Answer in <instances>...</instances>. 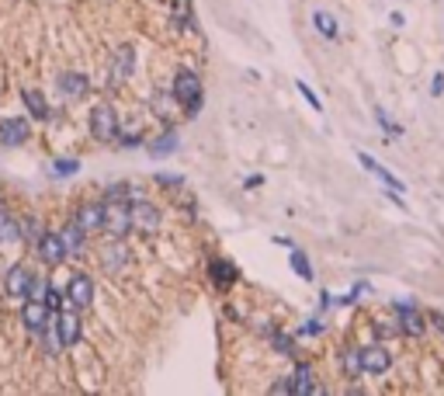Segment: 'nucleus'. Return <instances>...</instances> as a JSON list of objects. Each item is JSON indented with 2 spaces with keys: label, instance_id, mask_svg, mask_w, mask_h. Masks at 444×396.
I'll use <instances>...</instances> for the list:
<instances>
[{
  "label": "nucleus",
  "instance_id": "1",
  "mask_svg": "<svg viewBox=\"0 0 444 396\" xmlns=\"http://www.w3.org/2000/svg\"><path fill=\"white\" fill-rule=\"evenodd\" d=\"M174 98L187 108V115H194L201 108V80H198V73L180 70L178 77H174Z\"/></svg>",
  "mask_w": 444,
  "mask_h": 396
},
{
  "label": "nucleus",
  "instance_id": "2",
  "mask_svg": "<svg viewBox=\"0 0 444 396\" xmlns=\"http://www.w3.org/2000/svg\"><path fill=\"white\" fill-rule=\"evenodd\" d=\"M90 132H94V139H101V143L118 139V115H115L111 104H94V108H90Z\"/></svg>",
  "mask_w": 444,
  "mask_h": 396
},
{
  "label": "nucleus",
  "instance_id": "3",
  "mask_svg": "<svg viewBox=\"0 0 444 396\" xmlns=\"http://www.w3.org/2000/svg\"><path fill=\"white\" fill-rule=\"evenodd\" d=\"M357 362H361V376H385L392 369V355H389L385 344L357 348Z\"/></svg>",
  "mask_w": 444,
  "mask_h": 396
},
{
  "label": "nucleus",
  "instance_id": "4",
  "mask_svg": "<svg viewBox=\"0 0 444 396\" xmlns=\"http://www.w3.org/2000/svg\"><path fill=\"white\" fill-rule=\"evenodd\" d=\"M104 229L111 236H125L132 229V215H129L125 198H104Z\"/></svg>",
  "mask_w": 444,
  "mask_h": 396
},
{
  "label": "nucleus",
  "instance_id": "5",
  "mask_svg": "<svg viewBox=\"0 0 444 396\" xmlns=\"http://www.w3.org/2000/svg\"><path fill=\"white\" fill-rule=\"evenodd\" d=\"M129 215H132V229H139V233H157L160 229V208L143 201V198H132Z\"/></svg>",
  "mask_w": 444,
  "mask_h": 396
},
{
  "label": "nucleus",
  "instance_id": "6",
  "mask_svg": "<svg viewBox=\"0 0 444 396\" xmlns=\"http://www.w3.org/2000/svg\"><path fill=\"white\" fill-rule=\"evenodd\" d=\"M49 320H52V313H49V306H45L42 299H24V306H21V323H24L28 334L42 337V330H45Z\"/></svg>",
  "mask_w": 444,
  "mask_h": 396
},
{
  "label": "nucleus",
  "instance_id": "7",
  "mask_svg": "<svg viewBox=\"0 0 444 396\" xmlns=\"http://www.w3.org/2000/svg\"><path fill=\"white\" fill-rule=\"evenodd\" d=\"M396 313H399V334H410V337H424L427 334V316L413 306V302H396Z\"/></svg>",
  "mask_w": 444,
  "mask_h": 396
},
{
  "label": "nucleus",
  "instance_id": "8",
  "mask_svg": "<svg viewBox=\"0 0 444 396\" xmlns=\"http://www.w3.org/2000/svg\"><path fill=\"white\" fill-rule=\"evenodd\" d=\"M35 247H38L42 261H45V264H52V268H56V264H63V261H66V254H70V247H66L63 233H42Z\"/></svg>",
  "mask_w": 444,
  "mask_h": 396
},
{
  "label": "nucleus",
  "instance_id": "9",
  "mask_svg": "<svg viewBox=\"0 0 444 396\" xmlns=\"http://www.w3.org/2000/svg\"><path fill=\"white\" fill-rule=\"evenodd\" d=\"M31 271L24 268V264H14L10 271H7V278H3V289H7V299L10 302H24L28 299V289H31Z\"/></svg>",
  "mask_w": 444,
  "mask_h": 396
},
{
  "label": "nucleus",
  "instance_id": "10",
  "mask_svg": "<svg viewBox=\"0 0 444 396\" xmlns=\"http://www.w3.org/2000/svg\"><path fill=\"white\" fill-rule=\"evenodd\" d=\"M357 160H361V167H364L371 178H378V181H382L389 192H406V185H403V181H399V178H396L389 167H382V164H378L371 153H364V150H361V153H357Z\"/></svg>",
  "mask_w": 444,
  "mask_h": 396
},
{
  "label": "nucleus",
  "instance_id": "11",
  "mask_svg": "<svg viewBox=\"0 0 444 396\" xmlns=\"http://www.w3.org/2000/svg\"><path fill=\"white\" fill-rule=\"evenodd\" d=\"M73 222H77L84 233L104 229V201H87V205H80L77 215H73Z\"/></svg>",
  "mask_w": 444,
  "mask_h": 396
},
{
  "label": "nucleus",
  "instance_id": "12",
  "mask_svg": "<svg viewBox=\"0 0 444 396\" xmlns=\"http://www.w3.org/2000/svg\"><path fill=\"white\" fill-rule=\"evenodd\" d=\"M132 70H136V52H132V45H118V49H115V59H111V84L129 80Z\"/></svg>",
  "mask_w": 444,
  "mask_h": 396
},
{
  "label": "nucleus",
  "instance_id": "13",
  "mask_svg": "<svg viewBox=\"0 0 444 396\" xmlns=\"http://www.w3.org/2000/svg\"><path fill=\"white\" fill-rule=\"evenodd\" d=\"M66 299H70L77 309H87L90 302H94V282H90L87 275H73L70 285H66Z\"/></svg>",
  "mask_w": 444,
  "mask_h": 396
},
{
  "label": "nucleus",
  "instance_id": "14",
  "mask_svg": "<svg viewBox=\"0 0 444 396\" xmlns=\"http://www.w3.org/2000/svg\"><path fill=\"white\" fill-rule=\"evenodd\" d=\"M56 323H59V337H63L66 348L80 341V316H77L73 309H63V313L56 309Z\"/></svg>",
  "mask_w": 444,
  "mask_h": 396
},
{
  "label": "nucleus",
  "instance_id": "15",
  "mask_svg": "<svg viewBox=\"0 0 444 396\" xmlns=\"http://www.w3.org/2000/svg\"><path fill=\"white\" fill-rule=\"evenodd\" d=\"M28 139V122L24 118H7V122H0V143L3 146H17V143H24Z\"/></svg>",
  "mask_w": 444,
  "mask_h": 396
},
{
  "label": "nucleus",
  "instance_id": "16",
  "mask_svg": "<svg viewBox=\"0 0 444 396\" xmlns=\"http://www.w3.org/2000/svg\"><path fill=\"white\" fill-rule=\"evenodd\" d=\"M59 91H63L66 98H84V94H87V77L70 70V73L59 77Z\"/></svg>",
  "mask_w": 444,
  "mask_h": 396
},
{
  "label": "nucleus",
  "instance_id": "17",
  "mask_svg": "<svg viewBox=\"0 0 444 396\" xmlns=\"http://www.w3.org/2000/svg\"><path fill=\"white\" fill-rule=\"evenodd\" d=\"M101 261H104V268H108V271H122V268L129 264V250H125L122 243H111V247H104V250H101Z\"/></svg>",
  "mask_w": 444,
  "mask_h": 396
},
{
  "label": "nucleus",
  "instance_id": "18",
  "mask_svg": "<svg viewBox=\"0 0 444 396\" xmlns=\"http://www.w3.org/2000/svg\"><path fill=\"white\" fill-rule=\"evenodd\" d=\"M313 24H316V31H320L323 38H330V42L341 35V28H337V17H334L330 10H316V14H313Z\"/></svg>",
  "mask_w": 444,
  "mask_h": 396
},
{
  "label": "nucleus",
  "instance_id": "19",
  "mask_svg": "<svg viewBox=\"0 0 444 396\" xmlns=\"http://www.w3.org/2000/svg\"><path fill=\"white\" fill-rule=\"evenodd\" d=\"M42 344H45V355H59L66 344H63V337H59V323H56V316L45 323V330H42Z\"/></svg>",
  "mask_w": 444,
  "mask_h": 396
},
{
  "label": "nucleus",
  "instance_id": "20",
  "mask_svg": "<svg viewBox=\"0 0 444 396\" xmlns=\"http://www.w3.org/2000/svg\"><path fill=\"white\" fill-rule=\"evenodd\" d=\"M0 243H7V247H14V243H21V226L10 219V212H3L0 208Z\"/></svg>",
  "mask_w": 444,
  "mask_h": 396
},
{
  "label": "nucleus",
  "instance_id": "21",
  "mask_svg": "<svg viewBox=\"0 0 444 396\" xmlns=\"http://www.w3.org/2000/svg\"><path fill=\"white\" fill-rule=\"evenodd\" d=\"M375 122L385 129V136H392V139H399V136H403V125H399L396 118H389V111H385L382 104H375Z\"/></svg>",
  "mask_w": 444,
  "mask_h": 396
},
{
  "label": "nucleus",
  "instance_id": "22",
  "mask_svg": "<svg viewBox=\"0 0 444 396\" xmlns=\"http://www.w3.org/2000/svg\"><path fill=\"white\" fill-rule=\"evenodd\" d=\"M24 104H28V111H31L38 122L49 118V104H45V98H42L38 91H24Z\"/></svg>",
  "mask_w": 444,
  "mask_h": 396
},
{
  "label": "nucleus",
  "instance_id": "23",
  "mask_svg": "<svg viewBox=\"0 0 444 396\" xmlns=\"http://www.w3.org/2000/svg\"><path fill=\"white\" fill-rule=\"evenodd\" d=\"M292 268H295V275H299V278L313 282V264H309V257H306L302 250H295V247H292Z\"/></svg>",
  "mask_w": 444,
  "mask_h": 396
},
{
  "label": "nucleus",
  "instance_id": "24",
  "mask_svg": "<svg viewBox=\"0 0 444 396\" xmlns=\"http://www.w3.org/2000/svg\"><path fill=\"white\" fill-rule=\"evenodd\" d=\"M84 236H87V233H84V229H80L77 222H70V226L63 229V240H66V247H70V254L84 247Z\"/></svg>",
  "mask_w": 444,
  "mask_h": 396
},
{
  "label": "nucleus",
  "instance_id": "25",
  "mask_svg": "<svg viewBox=\"0 0 444 396\" xmlns=\"http://www.w3.org/2000/svg\"><path fill=\"white\" fill-rule=\"evenodd\" d=\"M344 369H348V376L355 379V376H361V362H357V348H351V351H344Z\"/></svg>",
  "mask_w": 444,
  "mask_h": 396
},
{
  "label": "nucleus",
  "instance_id": "26",
  "mask_svg": "<svg viewBox=\"0 0 444 396\" xmlns=\"http://www.w3.org/2000/svg\"><path fill=\"white\" fill-rule=\"evenodd\" d=\"M299 91H302V98L309 101V108H316V111H323V101H320V98H316V94H313V87H309L306 80H299Z\"/></svg>",
  "mask_w": 444,
  "mask_h": 396
},
{
  "label": "nucleus",
  "instance_id": "27",
  "mask_svg": "<svg viewBox=\"0 0 444 396\" xmlns=\"http://www.w3.org/2000/svg\"><path fill=\"white\" fill-rule=\"evenodd\" d=\"M45 292H49V282H42V278H31L28 299H42V302H45Z\"/></svg>",
  "mask_w": 444,
  "mask_h": 396
},
{
  "label": "nucleus",
  "instance_id": "28",
  "mask_svg": "<svg viewBox=\"0 0 444 396\" xmlns=\"http://www.w3.org/2000/svg\"><path fill=\"white\" fill-rule=\"evenodd\" d=\"M63 296H66L63 289L49 285V292H45V306H49V309H59V306H63Z\"/></svg>",
  "mask_w": 444,
  "mask_h": 396
},
{
  "label": "nucleus",
  "instance_id": "29",
  "mask_svg": "<svg viewBox=\"0 0 444 396\" xmlns=\"http://www.w3.org/2000/svg\"><path fill=\"white\" fill-rule=\"evenodd\" d=\"M21 236H31V243H38V236H42V229H38V222H35V219H28V222L21 226Z\"/></svg>",
  "mask_w": 444,
  "mask_h": 396
},
{
  "label": "nucleus",
  "instance_id": "30",
  "mask_svg": "<svg viewBox=\"0 0 444 396\" xmlns=\"http://www.w3.org/2000/svg\"><path fill=\"white\" fill-rule=\"evenodd\" d=\"M212 268H215V282H219V285H229V282H233L229 264H212Z\"/></svg>",
  "mask_w": 444,
  "mask_h": 396
},
{
  "label": "nucleus",
  "instance_id": "31",
  "mask_svg": "<svg viewBox=\"0 0 444 396\" xmlns=\"http://www.w3.org/2000/svg\"><path fill=\"white\" fill-rule=\"evenodd\" d=\"M431 94H434V98H441V94H444V73H438V77H434V84H431Z\"/></svg>",
  "mask_w": 444,
  "mask_h": 396
},
{
  "label": "nucleus",
  "instance_id": "32",
  "mask_svg": "<svg viewBox=\"0 0 444 396\" xmlns=\"http://www.w3.org/2000/svg\"><path fill=\"white\" fill-rule=\"evenodd\" d=\"M427 323H434L438 330L444 334V313H438V309H431V316H427Z\"/></svg>",
  "mask_w": 444,
  "mask_h": 396
},
{
  "label": "nucleus",
  "instance_id": "33",
  "mask_svg": "<svg viewBox=\"0 0 444 396\" xmlns=\"http://www.w3.org/2000/svg\"><path fill=\"white\" fill-rule=\"evenodd\" d=\"M52 171H56V174H73V171H77V164H73V160H66V164H56Z\"/></svg>",
  "mask_w": 444,
  "mask_h": 396
},
{
  "label": "nucleus",
  "instance_id": "34",
  "mask_svg": "<svg viewBox=\"0 0 444 396\" xmlns=\"http://www.w3.org/2000/svg\"><path fill=\"white\" fill-rule=\"evenodd\" d=\"M389 17H392V24H396V28H403V24H406V17H403V10H392Z\"/></svg>",
  "mask_w": 444,
  "mask_h": 396
},
{
  "label": "nucleus",
  "instance_id": "35",
  "mask_svg": "<svg viewBox=\"0 0 444 396\" xmlns=\"http://www.w3.org/2000/svg\"><path fill=\"white\" fill-rule=\"evenodd\" d=\"M153 150H157V153H164V150H174V139H160Z\"/></svg>",
  "mask_w": 444,
  "mask_h": 396
}]
</instances>
